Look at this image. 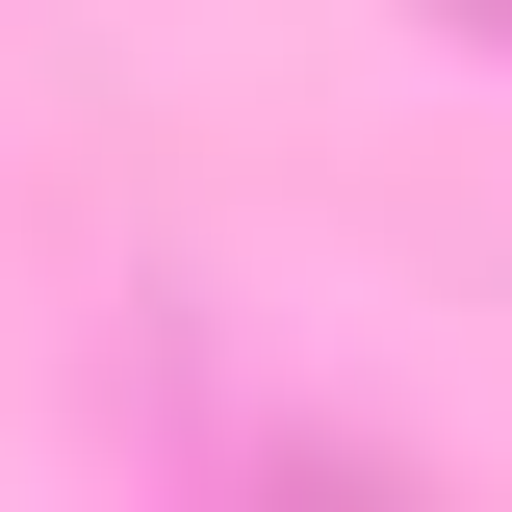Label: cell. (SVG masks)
<instances>
[]
</instances>
